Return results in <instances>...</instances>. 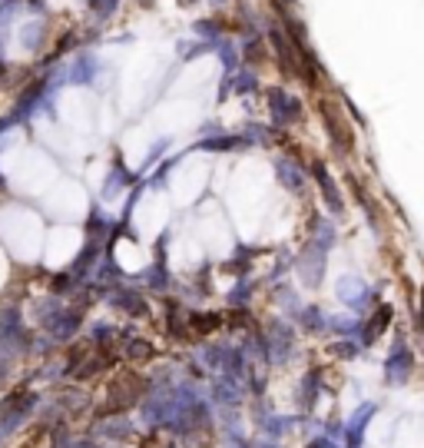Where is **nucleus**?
I'll list each match as a JSON object with an SVG mask.
<instances>
[{"label": "nucleus", "instance_id": "nucleus-1", "mask_svg": "<svg viewBox=\"0 0 424 448\" xmlns=\"http://www.w3.org/2000/svg\"><path fill=\"white\" fill-rule=\"evenodd\" d=\"M100 435L110 438V442H129L133 438V425H126L123 419H106V422H100Z\"/></svg>", "mask_w": 424, "mask_h": 448}, {"label": "nucleus", "instance_id": "nucleus-2", "mask_svg": "<svg viewBox=\"0 0 424 448\" xmlns=\"http://www.w3.org/2000/svg\"><path fill=\"white\" fill-rule=\"evenodd\" d=\"M269 97H272V103H275V116H278V120H292V116H295V100H288L282 90H272Z\"/></svg>", "mask_w": 424, "mask_h": 448}, {"label": "nucleus", "instance_id": "nucleus-3", "mask_svg": "<svg viewBox=\"0 0 424 448\" xmlns=\"http://www.w3.org/2000/svg\"><path fill=\"white\" fill-rule=\"evenodd\" d=\"M318 179H322V192H325V200H328V206H332V209H341V200H338V192H335V183H332V176H328V173H325L322 167H318Z\"/></svg>", "mask_w": 424, "mask_h": 448}, {"label": "nucleus", "instance_id": "nucleus-4", "mask_svg": "<svg viewBox=\"0 0 424 448\" xmlns=\"http://www.w3.org/2000/svg\"><path fill=\"white\" fill-rule=\"evenodd\" d=\"M126 352H129V358H146V356H150V346H146L143 339H136V342H129V349H126Z\"/></svg>", "mask_w": 424, "mask_h": 448}, {"label": "nucleus", "instance_id": "nucleus-5", "mask_svg": "<svg viewBox=\"0 0 424 448\" xmlns=\"http://www.w3.org/2000/svg\"><path fill=\"white\" fill-rule=\"evenodd\" d=\"M116 302H120V306H123L126 312H139V316L146 312V306H143L139 299H123V295H116Z\"/></svg>", "mask_w": 424, "mask_h": 448}, {"label": "nucleus", "instance_id": "nucleus-6", "mask_svg": "<svg viewBox=\"0 0 424 448\" xmlns=\"http://www.w3.org/2000/svg\"><path fill=\"white\" fill-rule=\"evenodd\" d=\"M278 169H282V176H285V183H288V186H292V190H302V176H299V173H295V169L288 173V169H285V163H282V167H278Z\"/></svg>", "mask_w": 424, "mask_h": 448}, {"label": "nucleus", "instance_id": "nucleus-7", "mask_svg": "<svg viewBox=\"0 0 424 448\" xmlns=\"http://www.w3.org/2000/svg\"><path fill=\"white\" fill-rule=\"evenodd\" d=\"M73 448H93V445H90V442H80V445H73Z\"/></svg>", "mask_w": 424, "mask_h": 448}]
</instances>
